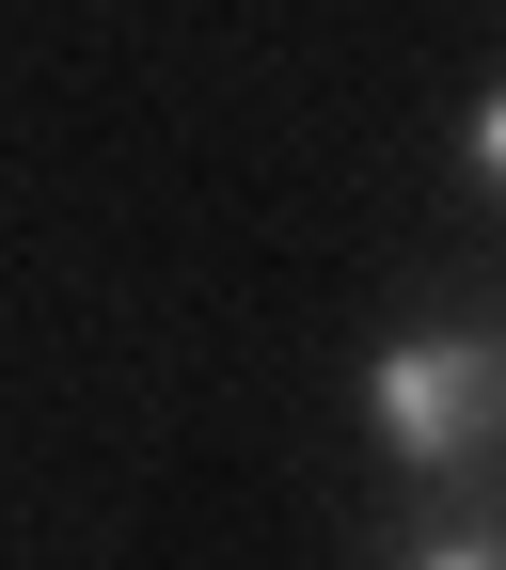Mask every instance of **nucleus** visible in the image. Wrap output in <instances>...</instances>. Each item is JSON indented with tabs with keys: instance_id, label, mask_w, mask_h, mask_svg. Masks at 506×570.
<instances>
[{
	"instance_id": "nucleus-1",
	"label": "nucleus",
	"mask_w": 506,
	"mask_h": 570,
	"mask_svg": "<svg viewBox=\"0 0 506 570\" xmlns=\"http://www.w3.org/2000/svg\"><path fill=\"white\" fill-rule=\"evenodd\" d=\"M365 444L411 475V491H490V444H506V333L490 317H427L396 348H365Z\"/></svg>"
},
{
	"instance_id": "nucleus-2",
	"label": "nucleus",
	"mask_w": 506,
	"mask_h": 570,
	"mask_svg": "<svg viewBox=\"0 0 506 570\" xmlns=\"http://www.w3.org/2000/svg\"><path fill=\"white\" fill-rule=\"evenodd\" d=\"M380 570H506V508L490 491H427V508L380 539Z\"/></svg>"
},
{
	"instance_id": "nucleus-3",
	"label": "nucleus",
	"mask_w": 506,
	"mask_h": 570,
	"mask_svg": "<svg viewBox=\"0 0 506 570\" xmlns=\"http://www.w3.org/2000/svg\"><path fill=\"white\" fill-rule=\"evenodd\" d=\"M490 190H506V96L459 111V206H490Z\"/></svg>"
}]
</instances>
